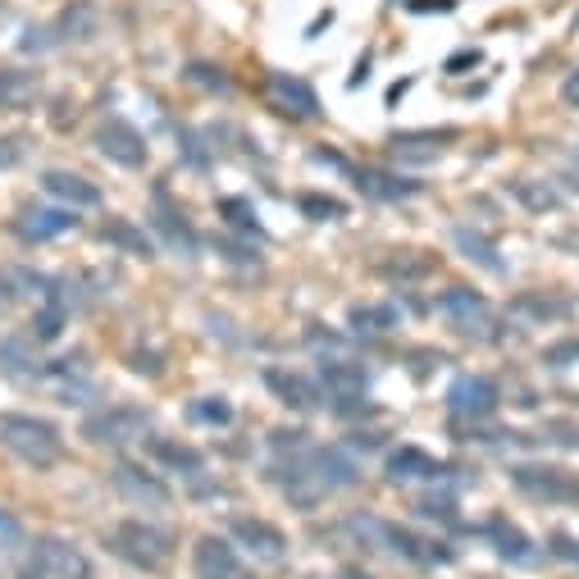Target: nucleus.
<instances>
[{"label":"nucleus","mask_w":579,"mask_h":579,"mask_svg":"<svg viewBox=\"0 0 579 579\" xmlns=\"http://www.w3.org/2000/svg\"><path fill=\"white\" fill-rule=\"evenodd\" d=\"M27 543V530H23V521L14 511H5L0 506V553H19V547Z\"/></svg>","instance_id":"nucleus-39"},{"label":"nucleus","mask_w":579,"mask_h":579,"mask_svg":"<svg viewBox=\"0 0 579 579\" xmlns=\"http://www.w3.org/2000/svg\"><path fill=\"white\" fill-rule=\"evenodd\" d=\"M146 452H151V461H156V466H165V470H174L182 479H197L205 470V456L197 447H188L182 438H151Z\"/></svg>","instance_id":"nucleus-25"},{"label":"nucleus","mask_w":579,"mask_h":579,"mask_svg":"<svg viewBox=\"0 0 579 579\" xmlns=\"http://www.w3.org/2000/svg\"><path fill=\"white\" fill-rule=\"evenodd\" d=\"M479 59H483V51H475V46H466V51H456V55L447 59V65H443V69H447V74H466V69H475V65H479Z\"/></svg>","instance_id":"nucleus-45"},{"label":"nucleus","mask_w":579,"mask_h":579,"mask_svg":"<svg viewBox=\"0 0 579 579\" xmlns=\"http://www.w3.org/2000/svg\"><path fill=\"white\" fill-rule=\"evenodd\" d=\"M265 101L279 110L283 119H297V124H311V119H320V97H315V87L307 78H297V74H265Z\"/></svg>","instance_id":"nucleus-7"},{"label":"nucleus","mask_w":579,"mask_h":579,"mask_svg":"<svg viewBox=\"0 0 579 579\" xmlns=\"http://www.w3.org/2000/svg\"><path fill=\"white\" fill-rule=\"evenodd\" d=\"M407 91H411V82H392V87H388V105H398Z\"/></svg>","instance_id":"nucleus-51"},{"label":"nucleus","mask_w":579,"mask_h":579,"mask_svg":"<svg viewBox=\"0 0 579 579\" xmlns=\"http://www.w3.org/2000/svg\"><path fill=\"white\" fill-rule=\"evenodd\" d=\"M110 483H114V493H119V498H129L133 506H151V511H160V506H169V502H174L169 483H165L160 475H151L146 466H137V461H119V466L110 470Z\"/></svg>","instance_id":"nucleus-9"},{"label":"nucleus","mask_w":579,"mask_h":579,"mask_svg":"<svg viewBox=\"0 0 579 579\" xmlns=\"http://www.w3.org/2000/svg\"><path fill=\"white\" fill-rule=\"evenodd\" d=\"M33 283H46V279H33V274H10V269H0V315H5L14 301L23 297V288H33Z\"/></svg>","instance_id":"nucleus-38"},{"label":"nucleus","mask_w":579,"mask_h":579,"mask_svg":"<svg viewBox=\"0 0 579 579\" xmlns=\"http://www.w3.org/2000/svg\"><path fill=\"white\" fill-rule=\"evenodd\" d=\"M543 360L553 365V370H566L570 360H579V343H557V347H547V352H543Z\"/></svg>","instance_id":"nucleus-42"},{"label":"nucleus","mask_w":579,"mask_h":579,"mask_svg":"<svg viewBox=\"0 0 579 579\" xmlns=\"http://www.w3.org/2000/svg\"><path fill=\"white\" fill-rule=\"evenodd\" d=\"M105 547L119 561H129L146 575H160L174 561V534L151 521H114L105 530Z\"/></svg>","instance_id":"nucleus-1"},{"label":"nucleus","mask_w":579,"mask_h":579,"mask_svg":"<svg viewBox=\"0 0 579 579\" xmlns=\"http://www.w3.org/2000/svg\"><path fill=\"white\" fill-rule=\"evenodd\" d=\"M65 324H69L65 297H59V292H46L42 307H37V315H33V338H37V343H55L59 333H65Z\"/></svg>","instance_id":"nucleus-32"},{"label":"nucleus","mask_w":579,"mask_h":579,"mask_svg":"<svg viewBox=\"0 0 579 579\" xmlns=\"http://www.w3.org/2000/svg\"><path fill=\"white\" fill-rule=\"evenodd\" d=\"M229 534H233L237 547H247L256 561L279 566V561L288 557V534H283L279 525L260 521V515H233V521H229Z\"/></svg>","instance_id":"nucleus-10"},{"label":"nucleus","mask_w":579,"mask_h":579,"mask_svg":"<svg viewBox=\"0 0 579 579\" xmlns=\"http://www.w3.org/2000/svg\"><path fill=\"white\" fill-rule=\"evenodd\" d=\"M343 579H370V575H365V570H356V566H347V570H343Z\"/></svg>","instance_id":"nucleus-54"},{"label":"nucleus","mask_w":579,"mask_h":579,"mask_svg":"<svg viewBox=\"0 0 579 579\" xmlns=\"http://www.w3.org/2000/svg\"><path fill=\"white\" fill-rule=\"evenodd\" d=\"M0 447H10L23 466L33 470H51L59 466V456H65V438L51 420L42 415H0Z\"/></svg>","instance_id":"nucleus-2"},{"label":"nucleus","mask_w":579,"mask_h":579,"mask_svg":"<svg viewBox=\"0 0 579 579\" xmlns=\"http://www.w3.org/2000/svg\"><path fill=\"white\" fill-rule=\"evenodd\" d=\"M356 534H370L375 547H383V553L402 557V561H415V566H438V561L447 566L452 561V547L447 543H430V538H420L415 530H407L398 521H379V515H360Z\"/></svg>","instance_id":"nucleus-3"},{"label":"nucleus","mask_w":579,"mask_h":579,"mask_svg":"<svg viewBox=\"0 0 579 579\" xmlns=\"http://www.w3.org/2000/svg\"><path fill=\"white\" fill-rule=\"evenodd\" d=\"M69 229H78V210H69V205H27L14 220V233L23 242H51Z\"/></svg>","instance_id":"nucleus-15"},{"label":"nucleus","mask_w":579,"mask_h":579,"mask_svg":"<svg viewBox=\"0 0 579 579\" xmlns=\"http://www.w3.org/2000/svg\"><path fill=\"white\" fill-rule=\"evenodd\" d=\"M511 197L521 201L530 215H553V210L561 205V192L557 188H547V182H534V178H521V182H511Z\"/></svg>","instance_id":"nucleus-33"},{"label":"nucleus","mask_w":579,"mask_h":579,"mask_svg":"<svg viewBox=\"0 0 579 579\" xmlns=\"http://www.w3.org/2000/svg\"><path fill=\"white\" fill-rule=\"evenodd\" d=\"M129 365H133L137 375H151V379H160V375H165V365H160V356H156V352H133V356H129Z\"/></svg>","instance_id":"nucleus-43"},{"label":"nucleus","mask_w":579,"mask_h":579,"mask_svg":"<svg viewBox=\"0 0 579 579\" xmlns=\"http://www.w3.org/2000/svg\"><path fill=\"white\" fill-rule=\"evenodd\" d=\"M479 534L493 543V553H498L502 561H511V566H530V561H534V543H530V534H525L521 525H511L506 515H493V521L483 525Z\"/></svg>","instance_id":"nucleus-23"},{"label":"nucleus","mask_w":579,"mask_h":579,"mask_svg":"<svg viewBox=\"0 0 579 579\" xmlns=\"http://www.w3.org/2000/svg\"><path fill=\"white\" fill-rule=\"evenodd\" d=\"M33 561H37V570H42L46 579H91V561H87V553H82L78 543L59 538V534L37 538Z\"/></svg>","instance_id":"nucleus-11"},{"label":"nucleus","mask_w":579,"mask_h":579,"mask_svg":"<svg viewBox=\"0 0 579 579\" xmlns=\"http://www.w3.org/2000/svg\"><path fill=\"white\" fill-rule=\"evenodd\" d=\"M360 78H370V55H360V65L352 74V87H360Z\"/></svg>","instance_id":"nucleus-52"},{"label":"nucleus","mask_w":579,"mask_h":579,"mask_svg":"<svg viewBox=\"0 0 579 579\" xmlns=\"http://www.w3.org/2000/svg\"><path fill=\"white\" fill-rule=\"evenodd\" d=\"M438 315H443L456 333L475 338L479 329H489V297L475 292V288H447V292L438 297Z\"/></svg>","instance_id":"nucleus-13"},{"label":"nucleus","mask_w":579,"mask_h":579,"mask_svg":"<svg viewBox=\"0 0 579 579\" xmlns=\"http://www.w3.org/2000/svg\"><path fill=\"white\" fill-rule=\"evenodd\" d=\"M265 388H269L288 411H301V415L320 411V402H324L320 383L307 379V375H297V370H288V365H269V370H265Z\"/></svg>","instance_id":"nucleus-14"},{"label":"nucleus","mask_w":579,"mask_h":579,"mask_svg":"<svg viewBox=\"0 0 579 579\" xmlns=\"http://www.w3.org/2000/svg\"><path fill=\"white\" fill-rule=\"evenodd\" d=\"M192 570L197 579H256V570L237 557V547L220 534H201L192 547Z\"/></svg>","instance_id":"nucleus-8"},{"label":"nucleus","mask_w":579,"mask_h":579,"mask_svg":"<svg viewBox=\"0 0 579 579\" xmlns=\"http://www.w3.org/2000/svg\"><path fill=\"white\" fill-rule=\"evenodd\" d=\"M456 137H461L456 129H420V133H398V137H392V156H398V160H415V165H424V160H438L443 142H456Z\"/></svg>","instance_id":"nucleus-27"},{"label":"nucleus","mask_w":579,"mask_h":579,"mask_svg":"<svg viewBox=\"0 0 579 579\" xmlns=\"http://www.w3.org/2000/svg\"><path fill=\"white\" fill-rule=\"evenodd\" d=\"M347 324L360 338H388V333L402 329V307L398 301H356L347 311Z\"/></svg>","instance_id":"nucleus-21"},{"label":"nucleus","mask_w":579,"mask_h":579,"mask_svg":"<svg viewBox=\"0 0 579 579\" xmlns=\"http://www.w3.org/2000/svg\"><path fill=\"white\" fill-rule=\"evenodd\" d=\"M101 242H110L114 252L137 256V260H151V256H156V237H151L146 229H137L133 220H119V215H110V220L101 224Z\"/></svg>","instance_id":"nucleus-28"},{"label":"nucleus","mask_w":579,"mask_h":579,"mask_svg":"<svg viewBox=\"0 0 579 579\" xmlns=\"http://www.w3.org/2000/svg\"><path fill=\"white\" fill-rule=\"evenodd\" d=\"M452 247L461 252L470 265H479V269H489V274H506V260H502V252H498V242L483 233V229H470V224H456L452 229Z\"/></svg>","instance_id":"nucleus-22"},{"label":"nucleus","mask_w":579,"mask_h":579,"mask_svg":"<svg viewBox=\"0 0 579 579\" xmlns=\"http://www.w3.org/2000/svg\"><path fill=\"white\" fill-rule=\"evenodd\" d=\"M156 233L169 242L174 252H182V256H197V247H201V237H197L192 220L174 205L169 188H156Z\"/></svg>","instance_id":"nucleus-17"},{"label":"nucleus","mask_w":579,"mask_h":579,"mask_svg":"<svg viewBox=\"0 0 579 579\" xmlns=\"http://www.w3.org/2000/svg\"><path fill=\"white\" fill-rule=\"evenodd\" d=\"M461 0H407L411 14H452Z\"/></svg>","instance_id":"nucleus-44"},{"label":"nucleus","mask_w":579,"mask_h":579,"mask_svg":"<svg viewBox=\"0 0 579 579\" xmlns=\"http://www.w3.org/2000/svg\"><path fill=\"white\" fill-rule=\"evenodd\" d=\"M553 557H561V561H575V566H579V543H575V538H566V534H557V538H553Z\"/></svg>","instance_id":"nucleus-47"},{"label":"nucleus","mask_w":579,"mask_h":579,"mask_svg":"<svg viewBox=\"0 0 579 579\" xmlns=\"http://www.w3.org/2000/svg\"><path fill=\"white\" fill-rule=\"evenodd\" d=\"M82 434L101 447H124L151 434V411L142 407H105V411H91L82 420Z\"/></svg>","instance_id":"nucleus-5"},{"label":"nucleus","mask_w":579,"mask_h":579,"mask_svg":"<svg viewBox=\"0 0 579 579\" xmlns=\"http://www.w3.org/2000/svg\"><path fill=\"white\" fill-rule=\"evenodd\" d=\"M55 33H59V42H97L101 10L91 5V0H69L65 14H59V23H55Z\"/></svg>","instance_id":"nucleus-29"},{"label":"nucleus","mask_w":579,"mask_h":579,"mask_svg":"<svg viewBox=\"0 0 579 579\" xmlns=\"http://www.w3.org/2000/svg\"><path fill=\"white\" fill-rule=\"evenodd\" d=\"M97 151L119 169H142L146 165V137L129 124V119H105V124L97 129Z\"/></svg>","instance_id":"nucleus-12"},{"label":"nucleus","mask_w":579,"mask_h":579,"mask_svg":"<svg viewBox=\"0 0 579 579\" xmlns=\"http://www.w3.org/2000/svg\"><path fill=\"white\" fill-rule=\"evenodd\" d=\"M42 188H46V197H55L59 205H69V210L101 205V188H97V182H87L82 174H74V169H46Z\"/></svg>","instance_id":"nucleus-19"},{"label":"nucleus","mask_w":579,"mask_h":579,"mask_svg":"<svg viewBox=\"0 0 579 579\" xmlns=\"http://www.w3.org/2000/svg\"><path fill=\"white\" fill-rule=\"evenodd\" d=\"M511 483L521 489L530 502H547V506H579V475L566 466H511Z\"/></svg>","instance_id":"nucleus-4"},{"label":"nucleus","mask_w":579,"mask_h":579,"mask_svg":"<svg viewBox=\"0 0 579 579\" xmlns=\"http://www.w3.org/2000/svg\"><path fill=\"white\" fill-rule=\"evenodd\" d=\"M511 315L534 320V324H561V320L575 315V301L557 297V292H521V297L511 301Z\"/></svg>","instance_id":"nucleus-24"},{"label":"nucleus","mask_w":579,"mask_h":579,"mask_svg":"<svg viewBox=\"0 0 579 579\" xmlns=\"http://www.w3.org/2000/svg\"><path fill=\"white\" fill-rule=\"evenodd\" d=\"M547 434H557L553 443H561V447H575V452H579V430H575V424H547Z\"/></svg>","instance_id":"nucleus-48"},{"label":"nucleus","mask_w":579,"mask_h":579,"mask_svg":"<svg viewBox=\"0 0 579 579\" xmlns=\"http://www.w3.org/2000/svg\"><path fill=\"white\" fill-rule=\"evenodd\" d=\"M23 160V142L19 137H0V169H10Z\"/></svg>","instance_id":"nucleus-46"},{"label":"nucleus","mask_w":579,"mask_h":579,"mask_svg":"<svg viewBox=\"0 0 579 579\" xmlns=\"http://www.w3.org/2000/svg\"><path fill=\"white\" fill-rule=\"evenodd\" d=\"M42 97V78L27 74V69H0V110L23 114Z\"/></svg>","instance_id":"nucleus-30"},{"label":"nucleus","mask_w":579,"mask_h":579,"mask_svg":"<svg viewBox=\"0 0 579 579\" xmlns=\"http://www.w3.org/2000/svg\"><path fill=\"white\" fill-rule=\"evenodd\" d=\"M297 210L315 224H333V220H347V201L329 197V192H301L297 197Z\"/></svg>","instance_id":"nucleus-34"},{"label":"nucleus","mask_w":579,"mask_h":579,"mask_svg":"<svg viewBox=\"0 0 579 579\" xmlns=\"http://www.w3.org/2000/svg\"><path fill=\"white\" fill-rule=\"evenodd\" d=\"M220 215H224L237 233H247V237H265V229H260V220H256L252 201H242V197H224V201H220Z\"/></svg>","instance_id":"nucleus-36"},{"label":"nucleus","mask_w":579,"mask_h":579,"mask_svg":"<svg viewBox=\"0 0 579 579\" xmlns=\"http://www.w3.org/2000/svg\"><path fill=\"white\" fill-rule=\"evenodd\" d=\"M188 82H197V87H210V91H229V78H224V69H210V65H188Z\"/></svg>","instance_id":"nucleus-40"},{"label":"nucleus","mask_w":579,"mask_h":579,"mask_svg":"<svg viewBox=\"0 0 579 579\" xmlns=\"http://www.w3.org/2000/svg\"><path fill=\"white\" fill-rule=\"evenodd\" d=\"M220 252H229V260H256V256H252L247 247H237V242H229V237L220 242Z\"/></svg>","instance_id":"nucleus-50"},{"label":"nucleus","mask_w":579,"mask_h":579,"mask_svg":"<svg viewBox=\"0 0 579 579\" xmlns=\"http://www.w3.org/2000/svg\"><path fill=\"white\" fill-rule=\"evenodd\" d=\"M502 407V392L489 375H461L452 388H447V411L456 420H470V424H483V420H493Z\"/></svg>","instance_id":"nucleus-6"},{"label":"nucleus","mask_w":579,"mask_h":579,"mask_svg":"<svg viewBox=\"0 0 579 579\" xmlns=\"http://www.w3.org/2000/svg\"><path fill=\"white\" fill-rule=\"evenodd\" d=\"M438 269L434 256H424V252H392L388 260H379V274L392 283H411V279H430V274Z\"/></svg>","instance_id":"nucleus-31"},{"label":"nucleus","mask_w":579,"mask_h":579,"mask_svg":"<svg viewBox=\"0 0 579 579\" xmlns=\"http://www.w3.org/2000/svg\"><path fill=\"white\" fill-rule=\"evenodd\" d=\"M561 101H566L570 110H579V69H575V74L561 82Z\"/></svg>","instance_id":"nucleus-49"},{"label":"nucleus","mask_w":579,"mask_h":579,"mask_svg":"<svg viewBox=\"0 0 579 579\" xmlns=\"http://www.w3.org/2000/svg\"><path fill=\"white\" fill-rule=\"evenodd\" d=\"M352 447H379V434H352Z\"/></svg>","instance_id":"nucleus-53"},{"label":"nucleus","mask_w":579,"mask_h":579,"mask_svg":"<svg viewBox=\"0 0 579 579\" xmlns=\"http://www.w3.org/2000/svg\"><path fill=\"white\" fill-rule=\"evenodd\" d=\"M388 483H420V479H443V461H434L424 447H392L383 461Z\"/></svg>","instance_id":"nucleus-20"},{"label":"nucleus","mask_w":579,"mask_h":579,"mask_svg":"<svg viewBox=\"0 0 579 579\" xmlns=\"http://www.w3.org/2000/svg\"><path fill=\"white\" fill-rule=\"evenodd\" d=\"M178 146H182V156H188V165H192V169H210V151L201 146V137H197L192 129L178 137Z\"/></svg>","instance_id":"nucleus-41"},{"label":"nucleus","mask_w":579,"mask_h":579,"mask_svg":"<svg viewBox=\"0 0 579 579\" xmlns=\"http://www.w3.org/2000/svg\"><path fill=\"white\" fill-rule=\"evenodd\" d=\"M320 383L329 388V398H365V392H370V370H365L360 360H347V356H324Z\"/></svg>","instance_id":"nucleus-18"},{"label":"nucleus","mask_w":579,"mask_h":579,"mask_svg":"<svg viewBox=\"0 0 579 579\" xmlns=\"http://www.w3.org/2000/svg\"><path fill=\"white\" fill-rule=\"evenodd\" d=\"M37 338H10L5 347H0V365H5L10 375H42V360L27 356V347H33Z\"/></svg>","instance_id":"nucleus-35"},{"label":"nucleus","mask_w":579,"mask_h":579,"mask_svg":"<svg viewBox=\"0 0 579 579\" xmlns=\"http://www.w3.org/2000/svg\"><path fill=\"white\" fill-rule=\"evenodd\" d=\"M188 420H197V424H233V407H229V398H197L192 407H188Z\"/></svg>","instance_id":"nucleus-37"},{"label":"nucleus","mask_w":579,"mask_h":579,"mask_svg":"<svg viewBox=\"0 0 579 579\" xmlns=\"http://www.w3.org/2000/svg\"><path fill=\"white\" fill-rule=\"evenodd\" d=\"M356 188H360V197H370V201H407V197L424 192V182L402 178V174H383V169H360Z\"/></svg>","instance_id":"nucleus-26"},{"label":"nucleus","mask_w":579,"mask_h":579,"mask_svg":"<svg viewBox=\"0 0 579 579\" xmlns=\"http://www.w3.org/2000/svg\"><path fill=\"white\" fill-rule=\"evenodd\" d=\"M307 461H311L324 493H343V489H356V483H360V466L343 447H311Z\"/></svg>","instance_id":"nucleus-16"}]
</instances>
